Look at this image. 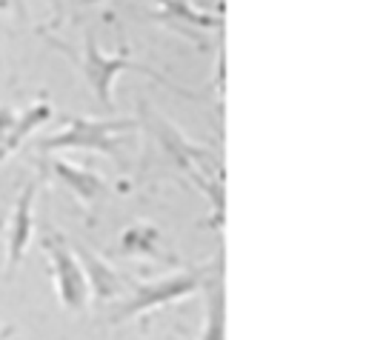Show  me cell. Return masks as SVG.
<instances>
[{
	"label": "cell",
	"mask_w": 366,
	"mask_h": 340,
	"mask_svg": "<svg viewBox=\"0 0 366 340\" xmlns=\"http://www.w3.org/2000/svg\"><path fill=\"white\" fill-rule=\"evenodd\" d=\"M43 251L49 254V263H51V277H54V289H57V297L63 303V309L69 311H83L86 303H89V286H86V277L80 271V263L74 260L71 249H69V240L57 231H46L43 240H40Z\"/></svg>",
	"instance_id": "5"
},
{
	"label": "cell",
	"mask_w": 366,
	"mask_h": 340,
	"mask_svg": "<svg viewBox=\"0 0 366 340\" xmlns=\"http://www.w3.org/2000/svg\"><path fill=\"white\" fill-rule=\"evenodd\" d=\"M140 129L137 120H94V117H74L69 120L60 131L37 140V149L43 154L63 151V149H86V151H100L112 160L120 163V134Z\"/></svg>",
	"instance_id": "3"
},
{
	"label": "cell",
	"mask_w": 366,
	"mask_h": 340,
	"mask_svg": "<svg viewBox=\"0 0 366 340\" xmlns=\"http://www.w3.org/2000/svg\"><path fill=\"white\" fill-rule=\"evenodd\" d=\"M46 43L54 46L57 51H63V54L69 57V63H74V66L80 69V74H83L89 91L97 97V103H100L106 111L112 109V86H114V80H117L120 71H140V74L152 77L154 83L166 86L169 91H177V94H189V97H192V91L180 89V86L172 83L166 74H160V71H154V69H149V66H143V63L129 60V51H126V49H120V51H114V54H103L92 31H86L80 51H71V49H69L66 43H60L57 37H46Z\"/></svg>",
	"instance_id": "1"
},
{
	"label": "cell",
	"mask_w": 366,
	"mask_h": 340,
	"mask_svg": "<svg viewBox=\"0 0 366 340\" xmlns=\"http://www.w3.org/2000/svg\"><path fill=\"white\" fill-rule=\"evenodd\" d=\"M197 340H226V289H223V263L206 297V323Z\"/></svg>",
	"instance_id": "12"
},
{
	"label": "cell",
	"mask_w": 366,
	"mask_h": 340,
	"mask_svg": "<svg viewBox=\"0 0 366 340\" xmlns=\"http://www.w3.org/2000/svg\"><path fill=\"white\" fill-rule=\"evenodd\" d=\"M11 331H14L11 326H3V329H0V340H9V337H11Z\"/></svg>",
	"instance_id": "14"
},
{
	"label": "cell",
	"mask_w": 366,
	"mask_h": 340,
	"mask_svg": "<svg viewBox=\"0 0 366 340\" xmlns=\"http://www.w3.org/2000/svg\"><path fill=\"white\" fill-rule=\"evenodd\" d=\"M160 11L157 20L169 29H174L180 37H189L194 46H206V34L212 29H223V17L220 14H209L200 11L194 6H189L186 0H157Z\"/></svg>",
	"instance_id": "8"
},
{
	"label": "cell",
	"mask_w": 366,
	"mask_h": 340,
	"mask_svg": "<svg viewBox=\"0 0 366 340\" xmlns=\"http://www.w3.org/2000/svg\"><path fill=\"white\" fill-rule=\"evenodd\" d=\"M49 117H51V106L43 103V100H37V103H31L29 109L17 111V117H14V123H11L9 134H6V140L0 143V163H3L9 154H14V151L23 146V140H26L37 126H43Z\"/></svg>",
	"instance_id": "10"
},
{
	"label": "cell",
	"mask_w": 366,
	"mask_h": 340,
	"mask_svg": "<svg viewBox=\"0 0 366 340\" xmlns=\"http://www.w3.org/2000/svg\"><path fill=\"white\" fill-rule=\"evenodd\" d=\"M11 6H14V14L20 20H26V0H11Z\"/></svg>",
	"instance_id": "13"
},
{
	"label": "cell",
	"mask_w": 366,
	"mask_h": 340,
	"mask_svg": "<svg viewBox=\"0 0 366 340\" xmlns=\"http://www.w3.org/2000/svg\"><path fill=\"white\" fill-rule=\"evenodd\" d=\"M206 280H209V266L174 271V274H166V277L149 280V283H137L134 291L109 314V323H126V320H132L137 314H146L152 309L177 303L180 297L194 294Z\"/></svg>",
	"instance_id": "4"
},
{
	"label": "cell",
	"mask_w": 366,
	"mask_h": 340,
	"mask_svg": "<svg viewBox=\"0 0 366 340\" xmlns=\"http://www.w3.org/2000/svg\"><path fill=\"white\" fill-rule=\"evenodd\" d=\"M0 229H3V209H0Z\"/></svg>",
	"instance_id": "15"
},
{
	"label": "cell",
	"mask_w": 366,
	"mask_h": 340,
	"mask_svg": "<svg viewBox=\"0 0 366 340\" xmlns=\"http://www.w3.org/2000/svg\"><path fill=\"white\" fill-rule=\"evenodd\" d=\"M40 166L54 174L63 186H69L74 191V197L83 203V206H94L103 194H106V180L92 171V169H83V166H74L69 160H60V157H43Z\"/></svg>",
	"instance_id": "9"
},
{
	"label": "cell",
	"mask_w": 366,
	"mask_h": 340,
	"mask_svg": "<svg viewBox=\"0 0 366 340\" xmlns=\"http://www.w3.org/2000/svg\"><path fill=\"white\" fill-rule=\"evenodd\" d=\"M140 126L149 129V134L163 146V151L174 160V166L180 171H186L206 194L214 197V209H217V223L223 220V183H220V163L214 160V154L203 146L189 143L172 120H166L163 114H157L154 109L143 106V117L137 120Z\"/></svg>",
	"instance_id": "2"
},
{
	"label": "cell",
	"mask_w": 366,
	"mask_h": 340,
	"mask_svg": "<svg viewBox=\"0 0 366 340\" xmlns=\"http://www.w3.org/2000/svg\"><path fill=\"white\" fill-rule=\"evenodd\" d=\"M66 240H69V237H66ZM69 249H71L74 260L80 263V271H83V277H86L89 294H92L97 303L123 297L126 280H123V274H117V269H112L97 251H92L86 243H80V240H74V237L69 240Z\"/></svg>",
	"instance_id": "7"
},
{
	"label": "cell",
	"mask_w": 366,
	"mask_h": 340,
	"mask_svg": "<svg viewBox=\"0 0 366 340\" xmlns=\"http://www.w3.org/2000/svg\"><path fill=\"white\" fill-rule=\"evenodd\" d=\"M160 243H163L160 229H154L152 223H134V226H129V229L120 234L117 251H120V254H140V257L160 260V257H163Z\"/></svg>",
	"instance_id": "11"
},
{
	"label": "cell",
	"mask_w": 366,
	"mask_h": 340,
	"mask_svg": "<svg viewBox=\"0 0 366 340\" xmlns=\"http://www.w3.org/2000/svg\"><path fill=\"white\" fill-rule=\"evenodd\" d=\"M37 186L40 180H29L14 203V211L9 217V237H6V274L11 277L26 257L31 231H34V200H37Z\"/></svg>",
	"instance_id": "6"
}]
</instances>
